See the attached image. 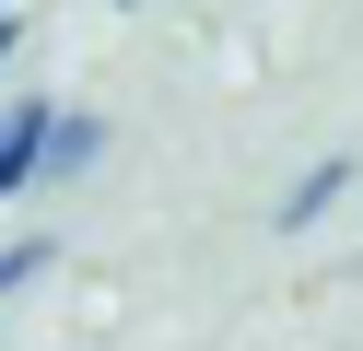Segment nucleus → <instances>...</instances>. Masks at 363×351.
Instances as JSON below:
<instances>
[{
    "label": "nucleus",
    "instance_id": "nucleus-1",
    "mask_svg": "<svg viewBox=\"0 0 363 351\" xmlns=\"http://www.w3.org/2000/svg\"><path fill=\"white\" fill-rule=\"evenodd\" d=\"M35 152H48V106H12V117H0V199L35 187Z\"/></svg>",
    "mask_w": 363,
    "mask_h": 351
},
{
    "label": "nucleus",
    "instance_id": "nucleus-2",
    "mask_svg": "<svg viewBox=\"0 0 363 351\" xmlns=\"http://www.w3.org/2000/svg\"><path fill=\"white\" fill-rule=\"evenodd\" d=\"M340 187H352V164H316V176H305V187H293V199H281V234H305V223H316V211H328V199H340Z\"/></svg>",
    "mask_w": 363,
    "mask_h": 351
},
{
    "label": "nucleus",
    "instance_id": "nucleus-3",
    "mask_svg": "<svg viewBox=\"0 0 363 351\" xmlns=\"http://www.w3.org/2000/svg\"><path fill=\"white\" fill-rule=\"evenodd\" d=\"M35 269H48V246H12V257H0V293H24Z\"/></svg>",
    "mask_w": 363,
    "mask_h": 351
},
{
    "label": "nucleus",
    "instance_id": "nucleus-4",
    "mask_svg": "<svg viewBox=\"0 0 363 351\" xmlns=\"http://www.w3.org/2000/svg\"><path fill=\"white\" fill-rule=\"evenodd\" d=\"M0 59H12V23H0Z\"/></svg>",
    "mask_w": 363,
    "mask_h": 351
}]
</instances>
